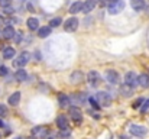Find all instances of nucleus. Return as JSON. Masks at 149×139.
I'll list each match as a JSON object with an SVG mask.
<instances>
[{
	"mask_svg": "<svg viewBox=\"0 0 149 139\" xmlns=\"http://www.w3.org/2000/svg\"><path fill=\"white\" fill-rule=\"evenodd\" d=\"M148 109H149V98H146V100L143 101V106L141 107V110H142V112H146Z\"/></svg>",
	"mask_w": 149,
	"mask_h": 139,
	"instance_id": "obj_28",
	"label": "nucleus"
},
{
	"mask_svg": "<svg viewBox=\"0 0 149 139\" xmlns=\"http://www.w3.org/2000/svg\"><path fill=\"white\" fill-rule=\"evenodd\" d=\"M58 103H59V107H68V104L71 103V98L68 96H65V94H59Z\"/></svg>",
	"mask_w": 149,
	"mask_h": 139,
	"instance_id": "obj_16",
	"label": "nucleus"
},
{
	"mask_svg": "<svg viewBox=\"0 0 149 139\" xmlns=\"http://www.w3.org/2000/svg\"><path fill=\"white\" fill-rule=\"evenodd\" d=\"M7 115V107L4 104H0V116H6Z\"/></svg>",
	"mask_w": 149,
	"mask_h": 139,
	"instance_id": "obj_26",
	"label": "nucleus"
},
{
	"mask_svg": "<svg viewBox=\"0 0 149 139\" xmlns=\"http://www.w3.org/2000/svg\"><path fill=\"white\" fill-rule=\"evenodd\" d=\"M143 101H145L143 98H138V100H136V101L133 103V107H135V109H138V107H141V104H143Z\"/></svg>",
	"mask_w": 149,
	"mask_h": 139,
	"instance_id": "obj_27",
	"label": "nucleus"
},
{
	"mask_svg": "<svg viewBox=\"0 0 149 139\" xmlns=\"http://www.w3.org/2000/svg\"><path fill=\"white\" fill-rule=\"evenodd\" d=\"M70 116L75 120V122H81V116H83V113H81V110L78 109V107H71L70 109Z\"/></svg>",
	"mask_w": 149,
	"mask_h": 139,
	"instance_id": "obj_11",
	"label": "nucleus"
},
{
	"mask_svg": "<svg viewBox=\"0 0 149 139\" xmlns=\"http://www.w3.org/2000/svg\"><path fill=\"white\" fill-rule=\"evenodd\" d=\"M15 78H16L19 83H23V81H26L28 74H26V71H25V70H17V71L15 73Z\"/></svg>",
	"mask_w": 149,
	"mask_h": 139,
	"instance_id": "obj_18",
	"label": "nucleus"
},
{
	"mask_svg": "<svg viewBox=\"0 0 149 139\" xmlns=\"http://www.w3.org/2000/svg\"><path fill=\"white\" fill-rule=\"evenodd\" d=\"M9 4H10V0H0V7H9Z\"/></svg>",
	"mask_w": 149,
	"mask_h": 139,
	"instance_id": "obj_29",
	"label": "nucleus"
},
{
	"mask_svg": "<svg viewBox=\"0 0 149 139\" xmlns=\"http://www.w3.org/2000/svg\"><path fill=\"white\" fill-rule=\"evenodd\" d=\"M104 78H106V81H109L111 84H117L120 81V75H119V73L116 70H106Z\"/></svg>",
	"mask_w": 149,
	"mask_h": 139,
	"instance_id": "obj_3",
	"label": "nucleus"
},
{
	"mask_svg": "<svg viewBox=\"0 0 149 139\" xmlns=\"http://www.w3.org/2000/svg\"><path fill=\"white\" fill-rule=\"evenodd\" d=\"M75 78H78V80L81 81V80H83V75H81L80 73H75V74H72V75H71V81L74 83V81H75Z\"/></svg>",
	"mask_w": 149,
	"mask_h": 139,
	"instance_id": "obj_25",
	"label": "nucleus"
},
{
	"mask_svg": "<svg viewBox=\"0 0 149 139\" xmlns=\"http://www.w3.org/2000/svg\"><path fill=\"white\" fill-rule=\"evenodd\" d=\"M4 13H6V15H12V13H13V9H10V7H4Z\"/></svg>",
	"mask_w": 149,
	"mask_h": 139,
	"instance_id": "obj_32",
	"label": "nucleus"
},
{
	"mask_svg": "<svg viewBox=\"0 0 149 139\" xmlns=\"http://www.w3.org/2000/svg\"><path fill=\"white\" fill-rule=\"evenodd\" d=\"M83 6H84V3H81V1H74V3L70 6V13H71V15H75V13L83 12Z\"/></svg>",
	"mask_w": 149,
	"mask_h": 139,
	"instance_id": "obj_13",
	"label": "nucleus"
},
{
	"mask_svg": "<svg viewBox=\"0 0 149 139\" xmlns=\"http://www.w3.org/2000/svg\"><path fill=\"white\" fill-rule=\"evenodd\" d=\"M100 6H106L107 3H111V0H100Z\"/></svg>",
	"mask_w": 149,
	"mask_h": 139,
	"instance_id": "obj_33",
	"label": "nucleus"
},
{
	"mask_svg": "<svg viewBox=\"0 0 149 139\" xmlns=\"http://www.w3.org/2000/svg\"><path fill=\"white\" fill-rule=\"evenodd\" d=\"M139 86L142 89H148L149 87V75L148 74H141L139 75Z\"/></svg>",
	"mask_w": 149,
	"mask_h": 139,
	"instance_id": "obj_19",
	"label": "nucleus"
},
{
	"mask_svg": "<svg viewBox=\"0 0 149 139\" xmlns=\"http://www.w3.org/2000/svg\"><path fill=\"white\" fill-rule=\"evenodd\" d=\"M122 92H123V94H125L126 97H129V96H132V93H133V87H130V86L125 84V86L122 87Z\"/></svg>",
	"mask_w": 149,
	"mask_h": 139,
	"instance_id": "obj_23",
	"label": "nucleus"
},
{
	"mask_svg": "<svg viewBox=\"0 0 149 139\" xmlns=\"http://www.w3.org/2000/svg\"><path fill=\"white\" fill-rule=\"evenodd\" d=\"M51 35V26H42L38 29V36L39 38H47Z\"/></svg>",
	"mask_w": 149,
	"mask_h": 139,
	"instance_id": "obj_20",
	"label": "nucleus"
},
{
	"mask_svg": "<svg viewBox=\"0 0 149 139\" xmlns=\"http://www.w3.org/2000/svg\"><path fill=\"white\" fill-rule=\"evenodd\" d=\"M6 74H7V68L1 65V67H0V77H4Z\"/></svg>",
	"mask_w": 149,
	"mask_h": 139,
	"instance_id": "obj_31",
	"label": "nucleus"
},
{
	"mask_svg": "<svg viewBox=\"0 0 149 139\" xmlns=\"http://www.w3.org/2000/svg\"><path fill=\"white\" fill-rule=\"evenodd\" d=\"M123 9H125V1L123 0H114L109 4V13L110 15H117Z\"/></svg>",
	"mask_w": 149,
	"mask_h": 139,
	"instance_id": "obj_1",
	"label": "nucleus"
},
{
	"mask_svg": "<svg viewBox=\"0 0 149 139\" xmlns=\"http://www.w3.org/2000/svg\"><path fill=\"white\" fill-rule=\"evenodd\" d=\"M97 3H99V0H86L84 6H83V13H90L96 7Z\"/></svg>",
	"mask_w": 149,
	"mask_h": 139,
	"instance_id": "obj_10",
	"label": "nucleus"
},
{
	"mask_svg": "<svg viewBox=\"0 0 149 139\" xmlns=\"http://www.w3.org/2000/svg\"><path fill=\"white\" fill-rule=\"evenodd\" d=\"M3 36H4V38H7V39L13 38V36H15V29H13L12 26L4 28V29H3Z\"/></svg>",
	"mask_w": 149,
	"mask_h": 139,
	"instance_id": "obj_22",
	"label": "nucleus"
},
{
	"mask_svg": "<svg viewBox=\"0 0 149 139\" xmlns=\"http://www.w3.org/2000/svg\"><path fill=\"white\" fill-rule=\"evenodd\" d=\"M129 131H130L132 135H135V136H141V138L145 136V135L148 133V129H146L145 126H141V125H130Z\"/></svg>",
	"mask_w": 149,
	"mask_h": 139,
	"instance_id": "obj_5",
	"label": "nucleus"
},
{
	"mask_svg": "<svg viewBox=\"0 0 149 139\" xmlns=\"http://www.w3.org/2000/svg\"><path fill=\"white\" fill-rule=\"evenodd\" d=\"M48 129L45 128V126H36V128H33L32 129V135L33 136H36L38 139H45L48 136Z\"/></svg>",
	"mask_w": 149,
	"mask_h": 139,
	"instance_id": "obj_8",
	"label": "nucleus"
},
{
	"mask_svg": "<svg viewBox=\"0 0 149 139\" xmlns=\"http://www.w3.org/2000/svg\"><path fill=\"white\" fill-rule=\"evenodd\" d=\"M87 80H88V83H90L91 87H97V86L100 84V81H101L100 74L97 73V71H90L88 75H87Z\"/></svg>",
	"mask_w": 149,
	"mask_h": 139,
	"instance_id": "obj_9",
	"label": "nucleus"
},
{
	"mask_svg": "<svg viewBox=\"0 0 149 139\" xmlns=\"http://www.w3.org/2000/svg\"><path fill=\"white\" fill-rule=\"evenodd\" d=\"M56 126L59 128V131H68V122H67V117L65 116H58L56 119Z\"/></svg>",
	"mask_w": 149,
	"mask_h": 139,
	"instance_id": "obj_12",
	"label": "nucleus"
},
{
	"mask_svg": "<svg viewBox=\"0 0 149 139\" xmlns=\"http://www.w3.org/2000/svg\"><path fill=\"white\" fill-rule=\"evenodd\" d=\"M61 23H62L61 17H54V19H51L49 20V26L51 28H56V26H59Z\"/></svg>",
	"mask_w": 149,
	"mask_h": 139,
	"instance_id": "obj_24",
	"label": "nucleus"
},
{
	"mask_svg": "<svg viewBox=\"0 0 149 139\" xmlns=\"http://www.w3.org/2000/svg\"><path fill=\"white\" fill-rule=\"evenodd\" d=\"M125 84H127V86H130V87H135V86L139 84V77H138L133 71H130V73H127V74L125 75Z\"/></svg>",
	"mask_w": 149,
	"mask_h": 139,
	"instance_id": "obj_6",
	"label": "nucleus"
},
{
	"mask_svg": "<svg viewBox=\"0 0 149 139\" xmlns=\"http://www.w3.org/2000/svg\"><path fill=\"white\" fill-rule=\"evenodd\" d=\"M1 126H4V123H3V120H0V128H1Z\"/></svg>",
	"mask_w": 149,
	"mask_h": 139,
	"instance_id": "obj_34",
	"label": "nucleus"
},
{
	"mask_svg": "<svg viewBox=\"0 0 149 139\" xmlns=\"http://www.w3.org/2000/svg\"><path fill=\"white\" fill-rule=\"evenodd\" d=\"M16 139H23V138H16Z\"/></svg>",
	"mask_w": 149,
	"mask_h": 139,
	"instance_id": "obj_35",
	"label": "nucleus"
},
{
	"mask_svg": "<svg viewBox=\"0 0 149 139\" xmlns=\"http://www.w3.org/2000/svg\"><path fill=\"white\" fill-rule=\"evenodd\" d=\"M96 100L100 106H110L111 104V97L110 94H107L106 92H100L96 94Z\"/></svg>",
	"mask_w": 149,
	"mask_h": 139,
	"instance_id": "obj_4",
	"label": "nucleus"
},
{
	"mask_svg": "<svg viewBox=\"0 0 149 139\" xmlns=\"http://www.w3.org/2000/svg\"><path fill=\"white\" fill-rule=\"evenodd\" d=\"M26 25L31 31H38V26H39V20L36 17H29L26 20Z\"/></svg>",
	"mask_w": 149,
	"mask_h": 139,
	"instance_id": "obj_15",
	"label": "nucleus"
},
{
	"mask_svg": "<svg viewBox=\"0 0 149 139\" xmlns=\"http://www.w3.org/2000/svg\"><path fill=\"white\" fill-rule=\"evenodd\" d=\"M29 59H31V54H29L28 51H25V52H22V54L13 61V67H23V65H26V64L29 62Z\"/></svg>",
	"mask_w": 149,
	"mask_h": 139,
	"instance_id": "obj_2",
	"label": "nucleus"
},
{
	"mask_svg": "<svg viewBox=\"0 0 149 139\" xmlns=\"http://www.w3.org/2000/svg\"><path fill=\"white\" fill-rule=\"evenodd\" d=\"M70 132L68 131H59V138H68Z\"/></svg>",
	"mask_w": 149,
	"mask_h": 139,
	"instance_id": "obj_30",
	"label": "nucleus"
},
{
	"mask_svg": "<svg viewBox=\"0 0 149 139\" xmlns=\"http://www.w3.org/2000/svg\"><path fill=\"white\" fill-rule=\"evenodd\" d=\"M77 28H78V19H77V17H70V19L65 20V23H64V29H65L67 32H74Z\"/></svg>",
	"mask_w": 149,
	"mask_h": 139,
	"instance_id": "obj_7",
	"label": "nucleus"
},
{
	"mask_svg": "<svg viewBox=\"0 0 149 139\" xmlns=\"http://www.w3.org/2000/svg\"><path fill=\"white\" fill-rule=\"evenodd\" d=\"M13 57H15V49H13L12 46H7V48L3 49V58L10 59V58H13Z\"/></svg>",
	"mask_w": 149,
	"mask_h": 139,
	"instance_id": "obj_21",
	"label": "nucleus"
},
{
	"mask_svg": "<svg viewBox=\"0 0 149 139\" xmlns=\"http://www.w3.org/2000/svg\"><path fill=\"white\" fill-rule=\"evenodd\" d=\"M19 101H20V93L19 92H15L9 97V100H7V103H9L10 106H17Z\"/></svg>",
	"mask_w": 149,
	"mask_h": 139,
	"instance_id": "obj_14",
	"label": "nucleus"
},
{
	"mask_svg": "<svg viewBox=\"0 0 149 139\" xmlns=\"http://www.w3.org/2000/svg\"><path fill=\"white\" fill-rule=\"evenodd\" d=\"M130 4H132L133 10H136V12H141L145 7V1L143 0H130Z\"/></svg>",
	"mask_w": 149,
	"mask_h": 139,
	"instance_id": "obj_17",
	"label": "nucleus"
}]
</instances>
